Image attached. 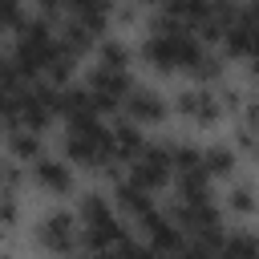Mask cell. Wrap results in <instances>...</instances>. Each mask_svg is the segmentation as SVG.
Instances as JSON below:
<instances>
[{"mask_svg":"<svg viewBox=\"0 0 259 259\" xmlns=\"http://www.w3.org/2000/svg\"><path fill=\"white\" fill-rule=\"evenodd\" d=\"M146 61L154 65V69H166V73H174V69H182V73H198V77H210L219 65H214V57L202 49V40L194 36V32H186V28H178V24H170V20H158L154 24V32H150V40H146Z\"/></svg>","mask_w":259,"mask_h":259,"instance_id":"6da1fadb","label":"cell"},{"mask_svg":"<svg viewBox=\"0 0 259 259\" xmlns=\"http://www.w3.org/2000/svg\"><path fill=\"white\" fill-rule=\"evenodd\" d=\"M40 243H45L49 251H77V247H81V231H77V223H73L69 214H53V219H45V227H40Z\"/></svg>","mask_w":259,"mask_h":259,"instance_id":"5b68a950","label":"cell"},{"mask_svg":"<svg viewBox=\"0 0 259 259\" xmlns=\"http://www.w3.org/2000/svg\"><path fill=\"white\" fill-rule=\"evenodd\" d=\"M182 113H194V117H202V121H210L214 113H219V101L206 93V89H194V93H182Z\"/></svg>","mask_w":259,"mask_h":259,"instance_id":"52a82bcc","label":"cell"},{"mask_svg":"<svg viewBox=\"0 0 259 259\" xmlns=\"http://www.w3.org/2000/svg\"><path fill=\"white\" fill-rule=\"evenodd\" d=\"M121 109L130 113V121H162V113H166L162 97L150 93V89H142V85H134V81H130V89L121 93Z\"/></svg>","mask_w":259,"mask_h":259,"instance_id":"277c9868","label":"cell"},{"mask_svg":"<svg viewBox=\"0 0 259 259\" xmlns=\"http://www.w3.org/2000/svg\"><path fill=\"white\" fill-rule=\"evenodd\" d=\"M20 20H24L20 0H0V28H16Z\"/></svg>","mask_w":259,"mask_h":259,"instance_id":"ba28073f","label":"cell"},{"mask_svg":"<svg viewBox=\"0 0 259 259\" xmlns=\"http://www.w3.org/2000/svg\"><path fill=\"white\" fill-rule=\"evenodd\" d=\"M81 247H89V251H134L138 243L121 231V223H117V214H113V206L105 202V198H97V194H89L85 202H81Z\"/></svg>","mask_w":259,"mask_h":259,"instance_id":"3957f363","label":"cell"},{"mask_svg":"<svg viewBox=\"0 0 259 259\" xmlns=\"http://www.w3.org/2000/svg\"><path fill=\"white\" fill-rule=\"evenodd\" d=\"M32 178L40 182V186H49V190H57V194H65L69 190V170H65V162H53V158H32Z\"/></svg>","mask_w":259,"mask_h":259,"instance_id":"8992f818","label":"cell"},{"mask_svg":"<svg viewBox=\"0 0 259 259\" xmlns=\"http://www.w3.org/2000/svg\"><path fill=\"white\" fill-rule=\"evenodd\" d=\"M65 154L81 166H113L117 154H113V134L109 125L101 121V113H81V117H69V130H65Z\"/></svg>","mask_w":259,"mask_h":259,"instance_id":"7a4b0ae2","label":"cell"}]
</instances>
